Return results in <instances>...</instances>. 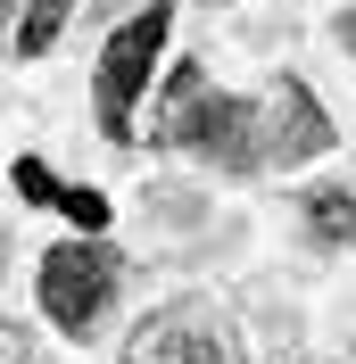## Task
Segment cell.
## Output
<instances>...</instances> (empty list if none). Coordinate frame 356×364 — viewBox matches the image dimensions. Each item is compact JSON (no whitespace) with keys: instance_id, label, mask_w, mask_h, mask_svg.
<instances>
[{"instance_id":"obj_1","label":"cell","mask_w":356,"mask_h":364,"mask_svg":"<svg viewBox=\"0 0 356 364\" xmlns=\"http://www.w3.org/2000/svg\"><path fill=\"white\" fill-rule=\"evenodd\" d=\"M150 141L166 149H199L207 166H232V174H257V166H307L332 149V116L315 108V91L298 75L266 83L257 100H224L207 91L199 67H174L166 91L150 108Z\"/></svg>"},{"instance_id":"obj_2","label":"cell","mask_w":356,"mask_h":364,"mask_svg":"<svg viewBox=\"0 0 356 364\" xmlns=\"http://www.w3.org/2000/svg\"><path fill=\"white\" fill-rule=\"evenodd\" d=\"M125 364H248V348H241V323L216 298H166L141 315Z\"/></svg>"},{"instance_id":"obj_3","label":"cell","mask_w":356,"mask_h":364,"mask_svg":"<svg viewBox=\"0 0 356 364\" xmlns=\"http://www.w3.org/2000/svg\"><path fill=\"white\" fill-rule=\"evenodd\" d=\"M166 33H174V9H166V0H150L141 17H125L108 33V50H100V83H91V100H100V133H108V141H133V100L150 91V67H157V50H166Z\"/></svg>"},{"instance_id":"obj_4","label":"cell","mask_w":356,"mask_h":364,"mask_svg":"<svg viewBox=\"0 0 356 364\" xmlns=\"http://www.w3.org/2000/svg\"><path fill=\"white\" fill-rule=\"evenodd\" d=\"M108 298H116V249H100V240H58V249L42 257V315L58 323V331L83 340L91 323L108 315Z\"/></svg>"},{"instance_id":"obj_5","label":"cell","mask_w":356,"mask_h":364,"mask_svg":"<svg viewBox=\"0 0 356 364\" xmlns=\"http://www.w3.org/2000/svg\"><path fill=\"white\" fill-rule=\"evenodd\" d=\"M307 232L323 240V249H356V191H348V182L307 191Z\"/></svg>"},{"instance_id":"obj_6","label":"cell","mask_w":356,"mask_h":364,"mask_svg":"<svg viewBox=\"0 0 356 364\" xmlns=\"http://www.w3.org/2000/svg\"><path fill=\"white\" fill-rule=\"evenodd\" d=\"M67 9H75V0H25V17H17V58H42V50L58 42Z\"/></svg>"},{"instance_id":"obj_7","label":"cell","mask_w":356,"mask_h":364,"mask_svg":"<svg viewBox=\"0 0 356 364\" xmlns=\"http://www.w3.org/2000/svg\"><path fill=\"white\" fill-rule=\"evenodd\" d=\"M17 191H25V199H33V207H58V199H67V182L50 174L42 158H17Z\"/></svg>"},{"instance_id":"obj_8","label":"cell","mask_w":356,"mask_h":364,"mask_svg":"<svg viewBox=\"0 0 356 364\" xmlns=\"http://www.w3.org/2000/svg\"><path fill=\"white\" fill-rule=\"evenodd\" d=\"M0 364H33V331H17V323H0Z\"/></svg>"},{"instance_id":"obj_9","label":"cell","mask_w":356,"mask_h":364,"mask_svg":"<svg viewBox=\"0 0 356 364\" xmlns=\"http://www.w3.org/2000/svg\"><path fill=\"white\" fill-rule=\"evenodd\" d=\"M340 42H348V58H356V9H348V17H340Z\"/></svg>"},{"instance_id":"obj_10","label":"cell","mask_w":356,"mask_h":364,"mask_svg":"<svg viewBox=\"0 0 356 364\" xmlns=\"http://www.w3.org/2000/svg\"><path fill=\"white\" fill-rule=\"evenodd\" d=\"M348 364H356V306H348Z\"/></svg>"}]
</instances>
